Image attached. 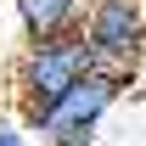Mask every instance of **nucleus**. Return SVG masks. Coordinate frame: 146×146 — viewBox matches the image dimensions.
I'll return each instance as SVG.
<instances>
[{
  "mask_svg": "<svg viewBox=\"0 0 146 146\" xmlns=\"http://www.w3.org/2000/svg\"><path fill=\"white\" fill-rule=\"evenodd\" d=\"M90 68H96V56H90L84 28H79V34L28 39V45H23V56H17V68H11V84H17L23 112H28V107H45V101H56L62 90H73Z\"/></svg>",
  "mask_w": 146,
  "mask_h": 146,
  "instance_id": "obj_1",
  "label": "nucleus"
},
{
  "mask_svg": "<svg viewBox=\"0 0 146 146\" xmlns=\"http://www.w3.org/2000/svg\"><path fill=\"white\" fill-rule=\"evenodd\" d=\"M118 79H107V73H84L73 90H62L56 101H45V107H28L23 118H28V129H34L45 146H90L96 141V124L112 112V101H118Z\"/></svg>",
  "mask_w": 146,
  "mask_h": 146,
  "instance_id": "obj_2",
  "label": "nucleus"
},
{
  "mask_svg": "<svg viewBox=\"0 0 146 146\" xmlns=\"http://www.w3.org/2000/svg\"><path fill=\"white\" fill-rule=\"evenodd\" d=\"M84 39H90L96 73L129 84L146 51V0H96L84 17Z\"/></svg>",
  "mask_w": 146,
  "mask_h": 146,
  "instance_id": "obj_3",
  "label": "nucleus"
},
{
  "mask_svg": "<svg viewBox=\"0 0 146 146\" xmlns=\"http://www.w3.org/2000/svg\"><path fill=\"white\" fill-rule=\"evenodd\" d=\"M96 0H11L23 39H51V34H79Z\"/></svg>",
  "mask_w": 146,
  "mask_h": 146,
  "instance_id": "obj_4",
  "label": "nucleus"
},
{
  "mask_svg": "<svg viewBox=\"0 0 146 146\" xmlns=\"http://www.w3.org/2000/svg\"><path fill=\"white\" fill-rule=\"evenodd\" d=\"M0 146H28V135H23L17 124H0Z\"/></svg>",
  "mask_w": 146,
  "mask_h": 146,
  "instance_id": "obj_5",
  "label": "nucleus"
}]
</instances>
